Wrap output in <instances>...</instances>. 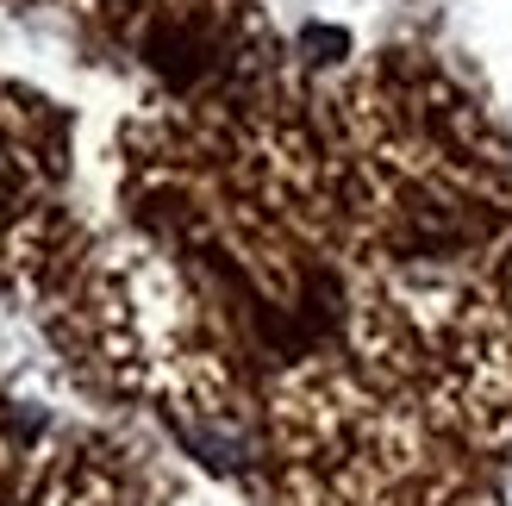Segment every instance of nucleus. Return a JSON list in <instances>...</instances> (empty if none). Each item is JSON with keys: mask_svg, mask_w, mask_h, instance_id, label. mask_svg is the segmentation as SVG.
Here are the masks:
<instances>
[{"mask_svg": "<svg viewBox=\"0 0 512 506\" xmlns=\"http://www.w3.org/2000/svg\"><path fill=\"white\" fill-rule=\"evenodd\" d=\"M44 194H50V169L38 157V144L25 138L19 113L0 107V263L32 257Z\"/></svg>", "mask_w": 512, "mask_h": 506, "instance_id": "nucleus-1", "label": "nucleus"}]
</instances>
